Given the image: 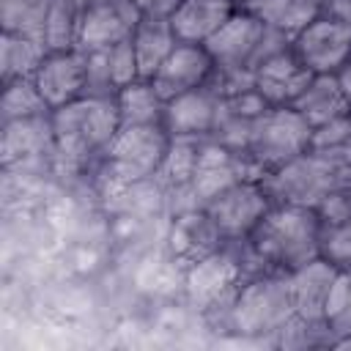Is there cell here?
Returning a JSON list of instances; mask_svg holds the SVG:
<instances>
[{
	"label": "cell",
	"mask_w": 351,
	"mask_h": 351,
	"mask_svg": "<svg viewBox=\"0 0 351 351\" xmlns=\"http://www.w3.org/2000/svg\"><path fill=\"white\" fill-rule=\"evenodd\" d=\"M337 277H340V269L324 261L321 255L288 271V285H291L296 315L307 321H326V310H329Z\"/></svg>",
	"instance_id": "4fadbf2b"
},
{
	"label": "cell",
	"mask_w": 351,
	"mask_h": 351,
	"mask_svg": "<svg viewBox=\"0 0 351 351\" xmlns=\"http://www.w3.org/2000/svg\"><path fill=\"white\" fill-rule=\"evenodd\" d=\"M318 233L321 219L315 208L274 203L247 236V241L266 269L293 271L302 263L318 258Z\"/></svg>",
	"instance_id": "7a4b0ae2"
},
{
	"label": "cell",
	"mask_w": 351,
	"mask_h": 351,
	"mask_svg": "<svg viewBox=\"0 0 351 351\" xmlns=\"http://www.w3.org/2000/svg\"><path fill=\"white\" fill-rule=\"evenodd\" d=\"M329 348H343V351H348V348H351V332H348V335L335 337V340L329 343Z\"/></svg>",
	"instance_id": "8d00e7d4"
},
{
	"label": "cell",
	"mask_w": 351,
	"mask_h": 351,
	"mask_svg": "<svg viewBox=\"0 0 351 351\" xmlns=\"http://www.w3.org/2000/svg\"><path fill=\"white\" fill-rule=\"evenodd\" d=\"M321 3H326V0H321Z\"/></svg>",
	"instance_id": "74e56055"
},
{
	"label": "cell",
	"mask_w": 351,
	"mask_h": 351,
	"mask_svg": "<svg viewBox=\"0 0 351 351\" xmlns=\"http://www.w3.org/2000/svg\"><path fill=\"white\" fill-rule=\"evenodd\" d=\"M52 0H0L3 33L33 36L44 41V22Z\"/></svg>",
	"instance_id": "83f0119b"
},
{
	"label": "cell",
	"mask_w": 351,
	"mask_h": 351,
	"mask_svg": "<svg viewBox=\"0 0 351 351\" xmlns=\"http://www.w3.org/2000/svg\"><path fill=\"white\" fill-rule=\"evenodd\" d=\"M337 82H340V88H343V93H346L348 104H351V60L337 71Z\"/></svg>",
	"instance_id": "d590c367"
},
{
	"label": "cell",
	"mask_w": 351,
	"mask_h": 351,
	"mask_svg": "<svg viewBox=\"0 0 351 351\" xmlns=\"http://www.w3.org/2000/svg\"><path fill=\"white\" fill-rule=\"evenodd\" d=\"M132 3L140 11V16H159V19H170L173 11L181 5V0H132Z\"/></svg>",
	"instance_id": "836d02e7"
},
{
	"label": "cell",
	"mask_w": 351,
	"mask_h": 351,
	"mask_svg": "<svg viewBox=\"0 0 351 351\" xmlns=\"http://www.w3.org/2000/svg\"><path fill=\"white\" fill-rule=\"evenodd\" d=\"M261 181H263L271 203L315 208L335 186L351 181V170H346L343 165H337L315 151H304L302 156L266 173Z\"/></svg>",
	"instance_id": "5b68a950"
},
{
	"label": "cell",
	"mask_w": 351,
	"mask_h": 351,
	"mask_svg": "<svg viewBox=\"0 0 351 351\" xmlns=\"http://www.w3.org/2000/svg\"><path fill=\"white\" fill-rule=\"evenodd\" d=\"M88 58V88L85 96H101V99H115L121 88L129 82L140 80L137 71V58L132 49V38L112 44L107 49H93L85 52Z\"/></svg>",
	"instance_id": "e0dca14e"
},
{
	"label": "cell",
	"mask_w": 351,
	"mask_h": 351,
	"mask_svg": "<svg viewBox=\"0 0 351 351\" xmlns=\"http://www.w3.org/2000/svg\"><path fill=\"white\" fill-rule=\"evenodd\" d=\"M211 74H214V60H211L208 49L203 44L178 41L176 49L156 69L151 82L159 90V96L167 101V99H176L181 93H189L200 85H206L211 80Z\"/></svg>",
	"instance_id": "7c38bea8"
},
{
	"label": "cell",
	"mask_w": 351,
	"mask_h": 351,
	"mask_svg": "<svg viewBox=\"0 0 351 351\" xmlns=\"http://www.w3.org/2000/svg\"><path fill=\"white\" fill-rule=\"evenodd\" d=\"M55 154L69 167L88 165L96 154H104L115 132L121 129L115 99L82 96L71 104L52 110L49 115Z\"/></svg>",
	"instance_id": "3957f363"
},
{
	"label": "cell",
	"mask_w": 351,
	"mask_h": 351,
	"mask_svg": "<svg viewBox=\"0 0 351 351\" xmlns=\"http://www.w3.org/2000/svg\"><path fill=\"white\" fill-rule=\"evenodd\" d=\"M313 129L351 112V104L337 82V74H315L310 85L299 93V99L291 104Z\"/></svg>",
	"instance_id": "44dd1931"
},
{
	"label": "cell",
	"mask_w": 351,
	"mask_h": 351,
	"mask_svg": "<svg viewBox=\"0 0 351 351\" xmlns=\"http://www.w3.org/2000/svg\"><path fill=\"white\" fill-rule=\"evenodd\" d=\"M219 99L222 96L208 82L176 99H167L162 126L170 137H208L217 121Z\"/></svg>",
	"instance_id": "5bb4252c"
},
{
	"label": "cell",
	"mask_w": 351,
	"mask_h": 351,
	"mask_svg": "<svg viewBox=\"0 0 351 351\" xmlns=\"http://www.w3.org/2000/svg\"><path fill=\"white\" fill-rule=\"evenodd\" d=\"M178 36L170 25V19L159 16H140L134 33H132V49L137 58L140 80H151L156 69L165 63V58L176 49Z\"/></svg>",
	"instance_id": "ffe728a7"
},
{
	"label": "cell",
	"mask_w": 351,
	"mask_h": 351,
	"mask_svg": "<svg viewBox=\"0 0 351 351\" xmlns=\"http://www.w3.org/2000/svg\"><path fill=\"white\" fill-rule=\"evenodd\" d=\"M222 244H225V239L219 236V230L214 228V222L208 219V214L200 206H186L176 217V222H173V247L189 263H195L203 255L219 250Z\"/></svg>",
	"instance_id": "7402d4cb"
},
{
	"label": "cell",
	"mask_w": 351,
	"mask_h": 351,
	"mask_svg": "<svg viewBox=\"0 0 351 351\" xmlns=\"http://www.w3.org/2000/svg\"><path fill=\"white\" fill-rule=\"evenodd\" d=\"M239 8V0H181L170 25L184 44H206Z\"/></svg>",
	"instance_id": "ac0fdd59"
},
{
	"label": "cell",
	"mask_w": 351,
	"mask_h": 351,
	"mask_svg": "<svg viewBox=\"0 0 351 351\" xmlns=\"http://www.w3.org/2000/svg\"><path fill=\"white\" fill-rule=\"evenodd\" d=\"M269 107H271V104H269L255 88L241 90V93L222 96V99H219V110H217V121H214V129H211L208 140H214V143H219V145H225V148H233V151L244 154L255 121H258Z\"/></svg>",
	"instance_id": "9a60e30c"
},
{
	"label": "cell",
	"mask_w": 351,
	"mask_h": 351,
	"mask_svg": "<svg viewBox=\"0 0 351 351\" xmlns=\"http://www.w3.org/2000/svg\"><path fill=\"white\" fill-rule=\"evenodd\" d=\"M310 151L351 170V112L315 126L310 137Z\"/></svg>",
	"instance_id": "f546056e"
},
{
	"label": "cell",
	"mask_w": 351,
	"mask_h": 351,
	"mask_svg": "<svg viewBox=\"0 0 351 351\" xmlns=\"http://www.w3.org/2000/svg\"><path fill=\"white\" fill-rule=\"evenodd\" d=\"M291 49L313 74H337L351 60V27L321 11L291 36Z\"/></svg>",
	"instance_id": "30bf717a"
},
{
	"label": "cell",
	"mask_w": 351,
	"mask_h": 351,
	"mask_svg": "<svg viewBox=\"0 0 351 351\" xmlns=\"http://www.w3.org/2000/svg\"><path fill=\"white\" fill-rule=\"evenodd\" d=\"M326 324L335 337L351 332V271H340L337 277V285H335V293L326 310Z\"/></svg>",
	"instance_id": "1f68e13d"
},
{
	"label": "cell",
	"mask_w": 351,
	"mask_h": 351,
	"mask_svg": "<svg viewBox=\"0 0 351 351\" xmlns=\"http://www.w3.org/2000/svg\"><path fill=\"white\" fill-rule=\"evenodd\" d=\"M49 104L44 101L41 90L36 88L33 77H22L14 82L3 85V99H0V123L11 121H27V118H44L49 115Z\"/></svg>",
	"instance_id": "4316f807"
},
{
	"label": "cell",
	"mask_w": 351,
	"mask_h": 351,
	"mask_svg": "<svg viewBox=\"0 0 351 351\" xmlns=\"http://www.w3.org/2000/svg\"><path fill=\"white\" fill-rule=\"evenodd\" d=\"M315 214H318L321 225H346V222H351V181L335 186L315 206Z\"/></svg>",
	"instance_id": "d6a6232c"
},
{
	"label": "cell",
	"mask_w": 351,
	"mask_h": 351,
	"mask_svg": "<svg viewBox=\"0 0 351 351\" xmlns=\"http://www.w3.org/2000/svg\"><path fill=\"white\" fill-rule=\"evenodd\" d=\"M36 88L41 90L49 110L71 104L85 96L88 88V58L82 49H63L47 52L41 66L33 74Z\"/></svg>",
	"instance_id": "8fae6325"
},
{
	"label": "cell",
	"mask_w": 351,
	"mask_h": 351,
	"mask_svg": "<svg viewBox=\"0 0 351 351\" xmlns=\"http://www.w3.org/2000/svg\"><path fill=\"white\" fill-rule=\"evenodd\" d=\"M115 107L121 126H140V123H162L165 118V99L154 88L151 80H134L115 93Z\"/></svg>",
	"instance_id": "cb8c5ba5"
},
{
	"label": "cell",
	"mask_w": 351,
	"mask_h": 351,
	"mask_svg": "<svg viewBox=\"0 0 351 351\" xmlns=\"http://www.w3.org/2000/svg\"><path fill=\"white\" fill-rule=\"evenodd\" d=\"M239 5L263 19L269 27H277L288 36L299 33L310 19L324 11L321 0H239Z\"/></svg>",
	"instance_id": "603a6c76"
},
{
	"label": "cell",
	"mask_w": 351,
	"mask_h": 351,
	"mask_svg": "<svg viewBox=\"0 0 351 351\" xmlns=\"http://www.w3.org/2000/svg\"><path fill=\"white\" fill-rule=\"evenodd\" d=\"M310 137H313V126L293 107H269L255 121L244 156L263 178L266 173L310 151Z\"/></svg>",
	"instance_id": "52a82bcc"
},
{
	"label": "cell",
	"mask_w": 351,
	"mask_h": 351,
	"mask_svg": "<svg viewBox=\"0 0 351 351\" xmlns=\"http://www.w3.org/2000/svg\"><path fill=\"white\" fill-rule=\"evenodd\" d=\"M203 315L217 335L274 337L296 315L288 271L266 269L247 277L236 291L203 307Z\"/></svg>",
	"instance_id": "6da1fadb"
},
{
	"label": "cell",
	"mask_w": 351,
	"mask_h": 351,
	"mask_svg": "<svg viewBox=\"0 0 351 351\" xmlns=\"http://www.w3.org/2000/svg\"><path fill=\"white\" fill-rule=\"evenodd\" d=\"M274 203H271L263 181L244 178V181H236L233 186L222 189L217 197H211L203 206V211L208 214V219L214 222V228L219 230V236L225 241H239L255 230V225L266 217V211Z\"/></svg>",
	"instance_id": "ba28073f"
},
{
	"label": "cell",
	"mask_w": 351,
	"mask_h": 351,
	"mask_svg": "<svg viewBox=\"0 0 351 351\" xmlns=\"http://www.w3.org/2000/svg\"><path fill=\"white\" fill-rule=\"evenodd\" d=\"M318 255L337 266L340 271H351V222L346 225H321L318 233Z\"/></svg>",
	"instance_id": "4dcf8cb0"
},
{
	"label": "cell",
	"mask_w": 351,
	"mask_h": 351,
	"mask_svg": "<svg viewBox=\"0 0 351 351\" xmlns=\"http://www.w3.org/2000/svg\"><path fill=\"white\" fill-rule=\"evenodd\" d=\"M49 115L0 123V129H3V143H0V162H3V167L22 165V159L38 156V154H44V148H49L55 154V137H52Z\"/></svg>",
	"instance_id": "d6986e66"
},
{
	"label": "cell",
	"mask_w": 351,
	"mask_h": 351,
	"mask_svg": "<svg viewBox=\"0 0 351 351\" xmlns=\"http://www.w3.org/2000/svg\"><path fill=\"white\" fill-rule=\"evenodd\" d=\"M315 74L293 55V49H282L271 58H266L255 69V90L271 104V107H291L299 93L310 85Z\"/></svg>",
	"instance_id": "2e32d148"
},
{
	"label": "cell",
	"mask_w": 351,
	"mask_h": 351,
	"mask_svg": "<svg viewBox=\"0 0 351 351\" xmlns=\"http://www.w3.org/2000/svg\"><path fill=\"white\" fill-rule=\"evenodd\" d=\"M206 137H170V145H167V154L162 159V167H159V178L173 186L176 192H184L192 173H195V162H197V151H200V143Z\"/></svg>",
	"instance_id": "f1b7e54d"
},
{
	"label": "cell",
	"mask_w": 351,
	"mask_h": 351,
	"mask_svg": "<svg viewBox=\"0 0 351 351\" xmlns=\"http://www.w3.org/2000/svg\"><path fill=\"white\" fill-rule=\"evenodd\" d=\"M324 14H329L332 19H337V22L351 27V0H326L324 3Z\"/></svg>",
	"instance_id": "e575fe53"
},
{
	"label": "cell",
	"mask_w": 351,
	"mask_h": 351,
	"mask_svg": "<svg viewBox=\"0 0 351 351\" xmlns=\"http://www.w3.org/2000/svg\"><path fill=\"white\" fill-rule=\"evenodd\" d=\"M214 60V69L225 71H255L266 58L291 47V36L269 27L247 8H236L230 19L203 44Z\"/></svg>",
	"instance_id": "277c9868"
},
{
	"label": "cell",
	"mask_w": 351,
	"mask_h": 351,
	"mask_svg": "<svg viewBox=\"0 0 351 351\" xmlns=\"http://www.w3.org/2000/svg\"><path fill=\"white\" fill-rule=\"evenodd\" d=\"M82 11H85V0H52L44 22V44L49 52L77 49Z\"/></svg>",
	"instance_id": "484cf974"
},
{
	"label": "cell",
	"mask_w": 351,
	"mask_h": 351,
	"mask_svg": "<svg viewBox=\"0 0 351 351\" xmlns=\"http://www.w3.org/2000/svg\"><path fill=\"white\" fill-rule=\"evenodd\" d=\"M47 44L33 36H16V33H3L0 38V80L14 82L22 77H33L41 60L47 58Z\"/></svg>",
	"instance_id": "d4e9b609"
},
{
	"label": "cell",
	"mask_w": 351,
	"mask_h": 351,
	"mask_svg": "<svg viewBox=\"0 0 351 351\" xmlns=\"http://www.w3.org/2000/svg\"><path fill=\"white\" fill-rule=\"evenodd\" d=\"M167 145H170V134L162 123L121 126L110 140L107 151L101 154L107 181L118 186H129L154 178L162 167Z\"/></svg>",
	"instance_id": "8992f818"
},
{
	"label": "cell",
	"mask_w": 351,
	"mask_h": 351,
	"mask_svg": "<svg viewBox=\"0 0 351 351\" xmlns=\"http://www.w3.org/2000/svg\"><path fill=\"white\" fill-rule=\"evenodd\" d=\"M244 178H261L258 170L252 167V162L244 154H239L233 148H225V145L206 137L200 143L195 173H192L184 192L189 195V206L203 208L222 189H228V186H233L236 181H244Z\"/></svg>",
	"instance_id": "9c48e42d"
}]
</instances>
